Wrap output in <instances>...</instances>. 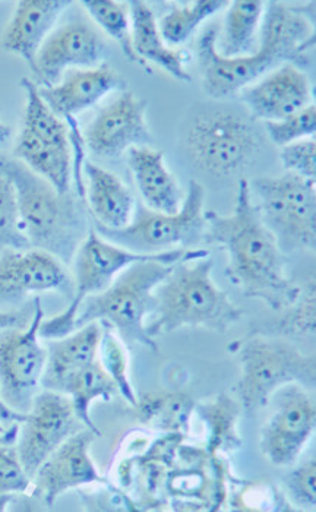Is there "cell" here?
I'll list each match as a JSON object with an SVG mask.
<instances>
[{"instance_id":"cell-29","label":"cell","mask_w":316,"mask_h":512,"mask_svg":"<svg viewBox=\"0 0 316 512\" xmlns=\"http://www.w3.org/2000/svg\"><path fill=\"white\" fill-rule=\"evenodd\" d=\"M268 319L252 327L251 333L273 337H305L316 335V271L299 284L295 302Z\"/></svg>"},{"instance_id":"cell-6","label":"cell","mask_w":316,"mask_h":512,"mask_svg":"<svg viewBox=\"0 0 316 512\" xmlns=\"http://www.w3.org/2000/svg\"><path fill=\"white\" fill-rule=\"evenodd\" d=\"M201 249H179L167 258L147 259L126 268L99 295L88 297L79 309L78 328L91 322L109 325L128 346L147 347L157 352V343L145 330L158 284L175 264L198 254Z\"/></svg>"},{"instance_id":"cell-1","label":"cell","mask_w":316,"mask_h":512,"mask_svg":"<svg viewBox=\"0 0 316 512\" xmlns=\"http://www.w3.org/2000/svg\"><path fill=\"white\" fill-rule=\"evenodd\" d=\"M205 243L224 249L226 276L248 299L264 302L274 312L289 308L299 295V284L287 276L286 254L268 229L252 198L249 180L237 183L232 214L205 211Z\"/></svg>"},{"instance_id":"cell-22","label":"cell","mask_w":316,"mask_h":512,"mask_svg":"<svg viewBox=\"0 0 316 512\" xmlns=\"http://www.w3.org/2000/svg\"><path fill=\"white\" fill-rule=\"evenodd\" d=\"M129 9L132 21V46L135 55L144 63L147 71L150 72L148 63H153L176 81L183 84L191 82L192 75L188 69L191 55L186 50L167 43L158 27L156 12L150 3L132 0L129 2Z\"/></svg>"},{"instance_id":"cell-36","label":"cell","mask_w":316,"mask_h":512,"mask_svg":"<svg viewBox=\"0 0 316 512\" xmlns=\"http://www.w3.org/2000/svg\"><path fill=\"white\" fill-rule=\"evenodd\" d=\"M265 134L273 144L281 148L303 139L316 138V104H309L284 122L267 123Z\"/></svg>"},{"instance_id":"cell-30","label":"cell","mask_w":316,"mask_h":512,"mask_svg":"<svg viewBox=\"0 0 316 512\" xmlns=\"http://www.w3.org/2000/svg\"><path fill=\"white\" fill-rule=\"evenodd\" d=\"M229 2L220 0H192V2L170 3L167 12L158 20L161 34L170 46H183L205 21L224 11Z\"/></svg>"},{"instance_id":"cell-32","label":"cell","mask_w":316,"mask_h":512,"mask_svg":"<svg viewBox=\"0 0 316 512\" xmlns=\"http://www.w3.org/2000/svg\"><path fill=\"white\" fill-rule=\"evenodd\" d=\"M87 12L90 20L103 31L109 39L119 44L125 58L129 62L137 63L147 71L144 63L135 55L132 46V21L129 2H116V0H85L79 3ZM148 72V71H147Z\"/></svg>"},{"instance_id":"cell-10","label":"cell","mask_w":316,"mask_h":512,"mask_svg":"<svg viewBox=\"0 0 316 512\" xmlns=\"http://www.w3.org/2000/svg\"><path fill=\"white\" fill-rule=\"evenodd\" d=\"M262 220L277 237L284 254L316 252V186L295 172L249 182Z\"/></svg>"},{"instance_id":"cell-5","label":"cell","mask_w":316,"mask_h":512,"mask_svg":"<svg viewBox=\"0 0 316 512\" xmlns=\"http://www.w3.org/2000/svg\"><path fill=\"white\" fill-rule=\"evenodd\" d=\"M265 135L248 110L226 103H202L186 118L182 144L199 170L217 178H232L257 160Z\"/></svg>"},{"instance_id":"cell-3","label":"cell","mask_w":316,"mask_h":512,"mask_svg":"<svg viewBox=\"0 0 316 512\" xmlns=\"http://www.w3.org/2000/svg\"><path fill=\"white\" fill-rule=\"evenodd\" d=\"M213 268L214 261L205 249L175 264L154 292L145 324L151 338L156 340L183 328H207L224 334L243 318L245 311L211 277Z\"/></svg>"},{"instance_id":"cell-26","label":"cell","mask_w":316,"mask_h":512,"mask_svg":"<svg viewBox=\"0 0 316 512\" xmlns=\"http://www.w3.org/2000/svg\"><path fill=\"white\" fill-rule=\"evenodd\" d=\"M265 9L267 2H229L217 40L218 52L224 58H243L257 52L261 46Z\"/></svg>"},{"instance_id":"cell-18","label":"cell","mask_w":316,"mask_h":512,"mask_svg":"<svg viewBox=\"0 0 316 512\" xmlns=\"http://www.w3.org/2000/svg\"><path fill=\"white\" fill-rule=\"evenodd\" d=\"M99 436L91 429L84 428L66 439L37 470L31 489L33 495L50 507L60 495L71 489L93 483L110 486L109 480L101 476L91 457V447Z\"/></svg>"},{"instance_id":"cell-9","label":"cell","mask_w":316,"mask_h":512,"mask_svg":"<svg viewBox=\"0 0 316 512\" xmlns=\"http://www.w3.org/2000/svg\"><path fill=\"white\" fill-rule=\"evenodd\" d=\"M205 189L198 180L189 182L188 194L178 213H161L139 202L131 224L112 230L96 226L104 239L141 255H160L194 249L205 240Z\"/></svg>"},{"instance_id":"cell-13","label":"cell","mask_w":316,"mask_h":512,"mask_svg":"<svg viewBox=\"0 0 316 512\" xmlns=\"http://www.w3.org/2000/svg\"><path fill=\"white\" fill-rule=\"evenodd\" d=\"M268 406L259 448L274 466H292L316 434V395L302 385L290 384L277 390Z\"/></svg>"},{"instance_id":"cell-17","label":"cell","mask_w":316,"mask_h":512,"mask_svg":"<svg viewBox=\"0 0 316 512\" xmlns=\"http://www.w3.org/2000/svg\"><path fill=\"white\" fill-rule=\"evenodd\" d=\"M68 265L43 249L2 248L0 258V297L6 305L21 303L37 293H62L69 300L74 296V276Z\"/></svg>"},{"instance_id":"cell-33","label":"cell","mask_w":316,"mask_h":512,"mask_svg":"<svg viewBox=\"0 0 316 512\" xmlns=\"http://www.w3.org/2000/svg\"><path fill=\"white\" fill-rule=\"evenodd\" d=\"M128 344L109 325L103 324V337H101L99 359L104 371L118 385L119 394L125 398L126 403L134 409L138 403L134 385L129 379Z\"/></svg>"},{"instance_id":"cell-28","label":"cell","mask_w":316,"mask_h":512,"mask_svg":"<svg viewBox=\"0 0 316 512\" xmlns=\"http://www.w3.org/2000/svg\"><path fill=\"white\" fill-rule=\"evenodd\" d=\"M192 395L182 391H158L138 398L134 407L138 422L153 431L166 435L186 436L191 432V419L195 414Z\"/></svg>"},{"instance_id":"cell-15","label":"cell","mask_w":316,"mask_h":512,"mask_svg":"<svg viewBox=\"0 0 316 512\" xmlns=\"http://www.w3.org/2000/svg\"><path fill=\"white\" fill-rule=\"evenodd\" d=\"M147 110V100L134 91H120L115 99L101 107L82 131L88 153L107 160L122 157L132 148L153 145Z\"/></svg>"},{"instance_id":"cell-31","label":"cell","mask_w":316,"mask_h":512,"mask_svg":"<svg viewBox=\"0 0 316 512\" xmlns=\"http://www.w3.org/2000/svg\"><path fill=\"white\" fill-rule=\"evenodd\" d=\"M118 393V385L104 371L100 359L75 375L65 390V394L71 397L79 420L84 423L85 428L91 429L99 435H101L100 429L91 419V406L94 401H110Z\"/></svg>"},{"instance_id":"cell-39","label":"cell","mask_w":316,"mask_h":512,"mask_svg":"<svg viewBox=\"0 0 316 512\" xmlns=\"http://www.w3.org/2000/svg\"><path fill=\"white\" fill-rule=\"evenodd\" d=\"M292 6L300 15L305 17V20L309 22V27H311V34H309L308 40L300 47V53L306 56V53L316 49V0L292 3Z\"/></svg>"},{"instance_id":"cell-27","label":"cell","mask_w":316,"mask_h":512,"mask_svg":"<svg viewBox=\"0 0 316 512\" xmlns=\"http://www.w3.org/2000/svg\"><path fill=\"white\" fill-rule=\"evenodd\" d=\"M242 406L236 397L229 394L214 395L213 398L197 403L195 414L207 429V451L210 457L232 455L242 448L243 439L239 432Z\"/></svg>"},{"instance_id":"cell-35","label":"cell","mask_w":316,"mask_h":512,"mask_svg":"<svg viewBox=\"0 0 316 512\" xmlns=\"http://www.w3.org/2000/svg\"><path fill=\"white\" fill-rule=\"evenodd\" d=\"M0 216H2V248L28 251L30 242L22 232L20 208H18L17 194L14 186L5 176H0Z\"/></svg>"},{"instance_id":"cell-16","label":"cell","mask_w":316,"mask_h":512,"mask_svg":"<svg viewBox=\"0 0 316 512\" xmlns=\"http://www.w3.org/2000/svg\"><path fill=\"white\" fill-rule=\"evenodd\" d=\"M107 43L94 22L81 15L58 25L41 47L34 65L37 85L52 87L69 71L106 62Z\"/></svg>"},{"instance_id":"cell-40","label":"cell","mask_w":316,"mask_h":512,"mask_svg":"<svg viewBox=\"0 0 316 512\" xmlns=\"http://www.w3.org/2000/svg\"><path fill=\"white\" fill-rule=\"evenodd\" d=\"M312 99H314V103L316 104V85H314V90H312Z\"/></svg>"},{"instance_id":"cell-24","label":"cell","mask_w":316,"mask_h":512,"mask_svg":"<svg viewBox=\"0 0 316 512\" xmlns=\"http://www.w3.org/2000/svg\"><path fill=\"white\" fill-rule=\"evenodd\" d=\"M142 204L161 213H178L186 195L178 179L170 172L166 157L153 145L132 148L126 154Z\"/></svg>"},{"instance_id":"cell-34","label":"cell","mask_w":316,"mask_h":512,"mask_svg":"<svg viewBox=\"0 0 316 512\" xmlns=\"http://www.w3.org/2000/svg\"><path fill=\"white\" fill-rule=\"evenodd\" d=\"M284 493L289 501L302 510L316 508V444L295 469L283 479Z\"/></svg>"},{"instance_id":"cell-2","label":"cell","mask_w":316,"mask_h":512,"mask_svg":"<svg viewBox=\"0 0 316 512\" xmlns=\"http://www.w3.org/2000/svg\"><path fill=\"white\" fill-rule=\"evenodd\" d=\"M218 33L217 25H208L199 34L197 46L202 87L211 99H232L284 63L300 68L308 65L300 47L308 40L311 27L292 3L267 2L261 46L254 55L224 58L217 49Z\"/></svg>"},{"instance_id":"cell-8","label":"cell","mask_w":316,"mask_h":512,"mask_svg":"<svg viewBox=\"0 0 316 512\" xmlns=\"http://www.w3.org/2000/svg\"><path fill=\"white\" fill-rule=\"evenodd\" d=\"M21 88L25 93V112L14 145V158L52 183L60 194H72L75 188L71 129L41 97L36 81L22 78Z\"/></svg>"},{"instance_id":"cell-19","label":"cell","mask_w":316,"mask_h":512,"mask_svg":"<svg viewBox=\"0 0 316 512\" xmlns=\"http://www.w3.org/2000/svg\"><path fill=\"white\" fill-rule=\"evenodd\" d=\"M314 85L303 68L284 63L239 94L243 107L258 122L280 123L314 103Z\"/></svg>"},{"instance_id":"cell-25","label":"cell","mask_w":316,"mask_h":512,"mask_svg":"<svg viewBox=\"0 0 316 512\" xmlns=\"http://www.w3.org/2000/svg\"><path fill=\"white\" fill-rule=\"evenodd\" d=\"M84 201L96 226L118 230L131 224L137 202L128 186L110 170L91 161L84 164Z\"/></svg>"},{"instance_id":"cell-14","label":"cell","mask_w":316,"mask_h":512,"mask_svg":"<svg viewBox=\"0 0 316 512\" xmlns=\"http://www.w3.org/2000/svg\"><path fill=\"white\" fill-rule=\"evenodd\" d=\"M20 419L17 450L31 479L66 439L85 428L71 397L50 390H41L33 407L20 413Z\"/></svg>"},{"instance_id":"cell-7","label":"cell","mask_w":316,"mask_h":512,"mask_svg":"<svg viewBox=\"0 0 316 512\" xmlns=\"http://www.w3.org/2000/svg\"><path fill=\"white\" fill-rule=\"evenodd\" d=\"M229 352L240 366L233 393L248 416L267 407L286 385L299 384L316 393V355H305L281 337L249 333L230 343Z\"/></svg>"},{"instance_id":"cell-37","label":"cell","mask_w":316,"mask_h":512,"mask_svg":"<svg viewBox=\"0 0 316 512\" xmlns=\"http://www.w3.org/2000/svg\"><path fill=\"white\" fill-rule=\"evenodd\" d=\"M0 463H2L0 486H2L3 501L33 489V479L22 464L17 445H2Z\"/></svg>"},{"instance_id":"cell-11","label":"cell","mask_w":316,"mask_h":512,"mask_svg":"<svg viewBox=\"0 0 316 512\" xmlns=\"http://www.w3.org/2000/svg\"><path fill=\"white\" fill-rule=\"evenodd\" d=\"M173 252L160 255H141L128 251L104 239L96 229L91 230L75 255L74 296L69 300L65 311L44 319L40 335L44 340H58L77 330V319L82 303L88 297L99 295L135 262L147 259L167 258Z\"/></svg>"},{"instance_id":"cell-38","label":"cell","mask_w":316,"mask_h":512,"mask_svg":"<svg viewBox=\"0 0 316 512\" xmlns=\"http://www.w3.org/2000/svg\"><path fill=\"white\" fill-rule=\"evenodd\" d=\"M284 169L302 175L316 186V138L303 139L281 148Z\"/></svg>"},{"instance_id":"cell-21","label":"cell","mask_w":316,"mask_h":512,"mask_svg":"<svg viewBox=\"0 0 316 512\" xmlns=\"http://www.w3.org/2000/svg\"><path fill=\"white\" fill-rule=\"evenodd\" d=\"M74 5L71 0H20L3 30V52L18 56L34 69L41 47Z\"/></svg>"},{"instance_id":"cell-4","label":"cell","mask_w":316,"mask_h":512,"mask_svg":"<svg viewBox=\"0 0 316 512\" xmlns=\"http://www.w3.org/2000/svg\"><path fill=\"white\" fill-rule=\"evenodd\" d=\"M0 170L14 186L20 208L22 232L31 248L58 256L63 264L74 262L78 249L93 229H88L85 201L77 192L60 194L46 179L14 157L3 154Z\"/></svg>"},{"instance_id":"cell-23","label":"cell","mask_w":316,"mask_h":512,"mask_svg":"<svg viewBox=\"0 0 316 512\" xmlns=\"http://www.w3.org/2000/svg\"><path fill=\"white\" fill-rule=\"evenodd\" d=\"M103 324L91 322L58 340L47 341L43 390L65 394L71 379L99 360Z\"/></svg>"},{"instance_id":"cell-20","label":"cell","mask_w":316,"mask_h":512,"mask_svg":"<svg viewBox=\"0 0 316 512\" xmlns=\"http://www.w3.org/2000/svg\"><path fill=\"white\" fill-rule=\"evenodd\" d=\"M39 90L50 109L72 128L78 126L79 113L96 106L115 91H125L126 81L109 62H104L96 68L69 71L58 84L39 85Z\"/></svg>"},{"instance_id":"cell-12","label":"cell","mask_w":316,"mask_h":512,"mask_svg":"<svg viewBox=\"0 0 316 512\" xmlns=\"http://www.w3.org/2000/svg\"><path fill=\"white\" fill-rule=\"evenodd\" d=\"M44 319L39 297L31 325L0 331V394L2 403L17 412L27 413L43 390L47 347L41 344L40 330Z\"/></svg>"}]
</instances>
